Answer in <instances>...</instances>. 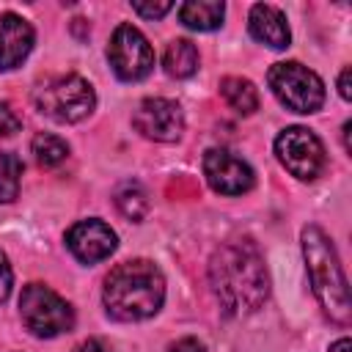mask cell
Returning <instances> with one entry per match:
<instances>
[{
    "instance_id": "cell-24",
    "label": "cell",
    "mask_w": 352,
    "mask_h": 352,
    "mask_svg": "<svg viewBox=\"0 0 352 352\" xmlns=\"http://www.w3.org/2000/svg\"><path fill=\"white\" fill-rule=\"evenodd\" d=\"M72 352H113L102 338H85V341H80Z\"/></svg>"
},
{
    "instance_id": "cell-5",
    "label": "cell",
    "mask_w": 352,
    "mask_h": 352,
    "mask_svg": "<svg viewBox=\"0 0 352 352\" xmlns=\"http://www.w3.org/2000/svg\"><path fill=\"white\" fill-rule=\"evenodd\" d=\"M19 316H22V324L38 338H52L74 327L72 305L44 283H28L22 289Z\"/></svg>"
},
{
    "instance_id": "cell-26",
    "label": "cell",
    "mask_w": 352,
    "mask_h": 352,
    "mask_svg": "<svg viewBox=\"0 0 352 352\" xmlns=\"http://www.w3.org/2000/svg\"><path fill=\"white\" fill-rule=\"evenodd\" d=\"M349 349H352V341H349L346 336H344V338H338V341L330 346V352H349Z\"/></svg>"
},
{
    "instance_id": "cell-19",
    "label": "cell",
    "mask_w": 352,
    "mask_h": 352,
    "mask_svg": "<svg viewBox=\"0 0 352 352\" xmlns=\"http://www.w3.org/2000/svg\"><path fill=\"white\" fill-rule=\"evenodd\" d=\"M22 160L11 151H0V204H11L19 192Z\"/></svg>"
},
{
    "instance_id": "cell-10",
    "label": "cell",
    "mask_w": 352,
    "mask_h": 352,
    "mask_svg": "<svg viewBox=\"0 0 352 352\" xmlns=\"http://www.w3.org/2000/svg\"><path fill=\"white\" fill-rule=\"evenodd\" d=\"M204 176L220 195H242L256 184L253 168L228 148H209L204 154Z\"/></svg>"
},
{
    "instance_id": "cell-9",
    "label": "cell",
    "mask_w": 352,
    "mask_h": 352,
    "mask_svg": "<svg viewBox=\"0 0 352 352\" xmlns=\"http://www.w3.org/2000/svg\"><path fill=\"white\" fill-rule=\"evenodd\" d=\"M135 129L154 140V143H176L184 132V113L179 102L165 99V96H148L138 104L132 116Z\"/></svg>"
},
{
    "instance_id": "cell-25",
    "label": "cell",
    "mask_w": 352,
    "mask_h": 352,
    "mask_svg": "<svg viewBox=\"0 0 352 352\" xmlns=\"http://www.w3.org/2000/svg\"><path fill=\"white\" fill-rule=\"evenodd\" d=\"M349 74H352V69H349V66H344V69H341V77H338V94H341V99H352Z\"/></svg>"
},
{
    "instance_id": "cell-21",
    "label": "cell",
    "mask_w": 352,
    "mask_h": 352,
    "mask_svg": "<svg viewBox=\"0 0 352 352\" xmlns=\"http://www.w3.org/2000/svg\"><path fill=\"white\" fill-rule=\"evenodd\" d=\"M11 286H14V272H11V264H8L6 253L0 250V302H6V300H8Z\"/></svg>"
},
{
    "instance_id": "cell-20",
    "label": "cell",
    "mask_w": 352,
    "mask_h": 352,
    "mask_svg": "<svg viewBox=\"0 0 352 352\" xmlns=\"http://www.w3.org/2000/svg\"><path fill=\"white\" fill-rule=\"evenodd\" d=\"M170 8H173L170 0H160V3H140V0H135V3H132V11L140 14V16H146V19H160V16H165Z\"/></svg>"
},
{
    "instance_id": "cell-15",
    "label": "cell",
    "mask_w": 352,
    "mask_h": 352,
    "mask_svg": "<svg viewBox=\"0 0 352 352\" xmlns=\"http://www.w3.org/2000/svg\"><path fill=\"white\" fill-rule=\"evenodd\" d=\"M162 69H165V74H170L176 80L195 74L198 72V50H195V44L190 38H173L165 47Z\"/></svg>"
},
{
    "instance_id": "cell-17",
    "label": "cell",
    "mask_w": 352,
    "mask_h": 352,
    "mask_svg": "<svg viewBox=\"0 0 352 352\" xmlns=\"http://www.w3.org/2000/svg\"><path fill=\"white\" fill-rule=\"evenodd\" d=\"M30 148H33V157H36V162H38L41 168H55V165H60V162L69 157L66 140L58 138V135H52V132H38V135L33 138Z\"/></svg>"
},
{
    "instance_id": "cell-13",
    "label": "cell",
    "mask_w": 352,
    "mask_h": 352,
    "mask_svg": "<svg viewBox=\"0 0 352 352\" xmlns=\"http://www.w3.org/2000/svg\"><path fill=\"white\" fill-rule=\"evenodd\" d=\"M248 28L250 36L272 50H286L292 41V30L286 22V14L270 3H256L248 14Z\"/></svg>"
},
{
    "instance_id": "cell-14",
    "label": "cell",
    "mask_w": 352,
    "mask_h": 352,
    "mask_svg": "<svg viewBox=\"0 0 352 352\" xmlns=\"http://www.w3.org/2000/svg\"><path fill=\"white\" fill-rule=\"evenodd\" d=\"M223 14H226V6L220 0H187L179 6V19L184 28L190 30H214L223 25Z\"/></svg>"
},
{
    "instance_id": "cell-4",
    "label": "cell",
    "mask_w": 352,
    "mask_h": 352,
    "mask_svg": "<svg viewBox=\"0 0 352 352\" xmlns=\"http://www.w3.org/2000/svg\"><path fill=\"white\" fill-rule=\"evenodd\" d=\"M33 104L41 116L58 121V124H74L94 113L96 94L91 82L80 74H58L44 80L33 91Z\"/></svg>"
},
{
    "instance_id": "cell-23",
    "label": "cell",
    "mask_w": 352,
    "mask_h": 352,
    "mask_svg": "<svg viewBox=\"0 0 352 352\" xmlns=\"http://www.w3.org/2000/svg\"><path fill=\"white\" fill-rule=\"evenodd\" d=\"M168 352H206L198 338H179L176 344L168 346Z\"/></svg>"
},
{
    "instance_id": "cell-7",
    "label": "cell",
    "mask_w": 352,
    "mask_h": 352,
    "mask_svg": "<svg viewBox=\"0 0 352 352\" xmlns=\"http://www.w3.org/2000/svg\"><path fill=\"white\" fill-rule=\"evenodd\" d=\"M107 60H110V66H113L118 80L138 82V80L151 74V69H154V50L148 44V38L135 25L124 22L110 36Z\"/></svg>"
},
{
    "instance_id": "cell-16",
    "label": "cell",
    "mask_w": 352,
    "mask_h": 352,
    "mask_svg": "<svg viewBox=\"0 0 352 352\" xmlns=\"http://www.w3.org/2000/svg\"><path fill=\"white\" fill-rule=\"evenodd\" d=\"M220 94L228 102V107L236 110L239 116H250L258 110V91L245 77H226L220 82Z\"/></svg>"
},
{
    "instance_id": "cell-12",
    "label": "cell",
    "mask_w": 352,
    "mask_h": 352,
    "mask_svg": "<svg viewBox=\"0 0 352 352\" xmlns=\"http://www.w3.org/2000/svg\"><path fill=\"white\" fill-rule=\"evenodd\" d=\"M36 33L28 19L19 14H3L0 16V72L16 69L33 50Z\"/></svg>"
},
{
    "instance_id": "cell-11",
    "label": "cell",
    "mask_w": 352,
    "mask_h": 352,
    "mask_svg": "<svg viewBox=\"0 0 352 352\" xmlns=\"http://www.w3.org/2000/svg\"><path fill=\"white\" fill-rule=\"evenodd\" d=\"M116 245H118L116 231L107 223L96 220V217L80 220V223H74L66 231V248L82 264H99V261H104L116 250Z\"/></svg>"
},
{
    "instance_id": "cell-2",
    "label": "cell",
    "mask_w": 352,
    "mask_h": 352,
    "mask_svg": "<svg viewBox=\"0 0 352 352\" xmlns=\"http://www.w3.org/2000/svg\"><path fill=\"white\" fill-rule=\"evenodd\" d=\"M104 308L118 322H140L154 316L165 300V278L154 261H124L104 278Z\"/></svg>"
},
{
    "instance_id": "cell-3",
    "label": "cell",
    "mask_w": 352,
    "mask_h": 352,
    "mask_svg": "<svg viewBox=\"0 0 352 352\" xmlns=\"http://www.w3.org/2000/svg\"><path fill=\"white\" fill-rule=\"evenodd\" d=\"M302 256H305L311 289L319 305L324 308V314L338 324H349V316H352L349 283H346V275L341 270V261L336 256L330 236L319 226L302 228Z\"/></svg>"
},
{
    "instance_id": "cell-22",
    "label": "cell",
    "mask_w": 352,
    "mask_h": 352,
    "mask_svg": "<svg viewBox=\"0 0 352 352\" xmlns=\"http://www.w3.org/2000/svg\"><path fill=\"white\" fill-rule=\"evenodd\" d=\"M19 126H22V124H19L16 113H14L8 104H0V138H8V135H14Z\"/></svg>"
},
{
    "instance_id": "cell-8",
    "label": "cell",
    "mask_w": 352,
    "mask_h": 352,
    "mask_svg": "<svg viewBox=\"0 0 352 352\" xmlns=\"http://www.w3.org/2000/svg\"><path fill=\"white\" fill-rule=\"evenodd\" d=\"M278 162L300 182H314L324 168V146L305 126H289L275 138Z\"/></svg>"
},
{
    "instance_id": "cell-1",
    "label": "cell",
    "mask_w": 352,
    "mask_h": 352,
    "mask_svg": "<svg viewBox=\"0 0 352 352\" xmlns=\"http://www.w3.org/2000/svg\"><path fill=\"white\" fill-rule=\"evenodd\" d=\"M209 283L220 305L234 316L258 311L270 294L264 256L250 239L226 242L212 253Z\"/></svg>"
},
{
    "instance_id": "cell-18",
    "label": "cell",
    "mask_w": 352,
    "mask_h": 352,
    "mask_svg": "<svg viewBox=\"0 0 352 352\" xmlns=\"http://www.w3.org/2000/svg\"><path fill=\"white\" fill-rule=\"evenodd\" d=\"M116 206L124 217L129 220H143L146 212H148V198H146V190L138 184V182H124L118 190H116Z\"/></svg>"
},
{
    "instance_id": "cell-6",
    "label": "cell",
    "mask_w": 352,
    "mask_h": 352,
    "mask_svg": "<svg viewBox=\"0 0 352 352\" xmlns=\"http://www.w3.org/2000/svg\"><path fill=\"white\" fill-rule=\"evenodd\" d=\"M267 82L280 104H286L294 113H316L324 104V82L316 72L297 60H280L270 66Z\"/></svg>"
}]
</instances>
